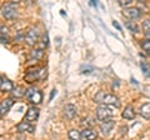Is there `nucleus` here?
I'll return each mask as SVG.
<instances>
[{"label": "nucleus", "instance_id": "17", "mask_svg": "<svg viewBox=\"0 0 150 140\" xmlns=\"http://www.w3.org/2000/svg\"><path fill=\"white\" fill-rule=\"evenodd\" d=\"M43 55H44V51H43V50H41V49H36V50H34V51H31L30 58L38 60V59L43 58Z\"/></svg>", "mask_w": 150, "mask_h": 140}, {"label": "nucleus", "instance_id": "28", "mask_svg": "<svg viewBox=\"0 0 150 140\" xmlns=\"http://www.w3.org/2000/svg\"><path fill=\"white\" fill-rule=\"evenodd\" d=\"M55 91H56V90H53V93H51V95H50V100L53 99V96H54V94H55Z\"/></svg>", "mask_w": 150, "mask_h": 140}, {"label": "nucleus", "instance_id": "22", "mask_svg": "<svg viewBox=\"0 0 150 140\" xmlns=\"http://www.w3.org/2000/svg\"><path fill=\"white\" fill-rule=\"evenodd\" d=\"M142 68L144 70V74L146 76H150V65L148 63H142Z\"/></svg>", "mask_w": 150, "mask_h": 140}, {"label": "nucleus", "instance_id": "12", "mask_svg": "<svg viewBox=\"0 0 150 140\" xmlns=\"http://www.w3.org/2000/svg\"><path fill=\"white\" fill-rule=\"evenodd\" d=\"M80 134H81V138L85 140H95L98 136L96 132H94L93 129H84Z\"/></svg>", "mask_w": 150, "mask_h": 140}, {"label": "nucleus", "instance_id": "20", "mask_svg": "<svg viewBox=\"0 0 150 140\" xmlns=\"http://www.w3.org/2000/svg\"><path fill=\"white\" fill-rule=\"evenodd\" d=\"M126 28H128L130 31H133V33H138L139 31L138 25L135 24V23H131V21H126Z\"/></svg>", "mask_w": 150, "mask_h": 140}, {"label": "nucleus", "instance_id": "16", "mask_svg": "<svg viewBox=\"0 0 150 140\" xmlns=\"http://www.w3.org/2000/svg\"><path fill=\"white\" fill-rule=\"evenodd\" d=\"M123 118H125V119H134L135 118V111L131 106L125 108V110L123 111Z\"/></svg>", "mask_w": 150, "mask_h": 140}, {"label": "nucleus", "instance_id": "19", "mask_svg": "<svg viewBox=\"0 0 150 140\" xmlns=\"http://www.w3.org/2000/svg\"><path fill=\"white\" fill-rule=\"evenodd\" d=\"M11 94L14 98H21L23 95H25V91L21 89V88H15L13 91H11Z\"/></svg>", "mask_w": 150, "mask_h": 140}, {"label": "nucleus", "instance_id": "10", "mask_svg": "<svg viewBox=\"0 0 150 140\" xmlns=\"http://www.w3.org/2000/svg\"><path fill=\"white\" fill-rule=\"evenodd\" d=\"M40 73H43L41 69H36L35 71H28L26 76H25V80L28 83H33V81L38 80V79H40Z\"/></svg>", "mask_w": 150, "mask_h": 140}, {"label": "nucleus", "instance_id": "26", "mask_svg": "<svg viewBox=\"0 0 150 140\" xmlns=\"http://www.w3.org/2000/svg\"><path fill=\"white\" fill-rule=\"evenodd\" d=\"M112 25H114L115 28H116V29H118V30H121V26L118 24V23H116V21H114V23H112Z\"/></svg>", "mask_w": 150, "mask_h": 140}, {"label": "nucleus", "instance_id": "13", "mask_svg": "<svg viewBox=\"0 0 150 140\" xmlns=\"http://www.w3.org/2000/svg\"><path fill=\"white\" fill-rule=\"evenodd\" d=\"M114 128V121L112 120H106V121H103V124L100 125V129L103 134H109L111 132V129Z\"/></svg>", "mask_w": 150, "mask_h": 140}, {"label": "nucleus", "instance_id": "21", "mask_svg": "<svg viewBox=\"0 0 150 140\" xmlns=\"http://www.w3.org/2000/svg\"><path fill=\"white\" fill-rule=\"evenodd\" d=\"M142 46H143V49H144L145 53H146L148 55H150V40L149 39L144 40L143 43H142Z\"/></svg>", "mask_w": 150, "mask_h": 140}, {"label": "nucleus", "instance_id": "7", "mask_svg": "<svg viewBox=\"0 0 150 140\" xmlns=\"http://www.w3.org/2000/svg\"><path fill=\"white\" fill-rule=\"evenodd\" d=\"M39 118V109L38 108H29L28 113L25 114V120L28 123H31V121H36Z\"/></svg>", "mask_w": 150, "mask_h": 140}, {"label": "nucleus", "instance_id": "24", "mask_svg": "<svg viewBox=\"0 0 150 140\" xmlns=\"http://www.w3.org/2000/svg\"><path fill=\"white\" fill-rule=\"evenodd\" d=\"M130 3H131V0H125V1H124V0H121V1H119L120 5H129Z\"/></svg>", "mask_w": 150, "mask_h": 140}, {"label": "nucleus", "instance_id": "6", "mask_svg": "<svg viewBox=\"0 0 150 140\" xmlns=\"http://www.w3.org/2000/svg\"><path fill=\"white\" fill-rule=\"evenodd\" d=\"M13 104H14V101H13V99H4L1 103H0V118L4 115V114H6L8 111H9V109L13 106Z\"/></svg>", "mask_w": 150, "mask_h": 140}, {"label": "nucleus", "instance_id": "2", "mask_svg": "<svg viewBox=\"0 0 150 140\" xmlns=\"http://www.w3.org/2000/svg\"><path fill=\"white\" fill-rule=\"evenodd\" d=\"M114 110H112L111 108H109L108 105H100L98 106L96 109V116L99 120H108L114 116Z\"/></svg>", "mask_w": 150, "mask_h": 140}, {"label": "nucleus", "instance_id": "18", "mask_svg": "<svg viewBox=\"0 0 150 140\" xmlns=\"http://www.w3.org/2000/svg\"><path fill=\"white\" fill-rule=\"evenodd\" d=\"M69 138L71 140H81V134L78 130H70L69 132Z\"/></svg>", "mask_w": 150, "mask_h": 140}, {"label": "nucleus", "instance_id": "1", "mask_svg": "<svg viewBox=\"0 0 150 140\" xmlns=\"http://www.w3.org/2000/svg\"><path fill=\"white\" fill-rule=\"evenodd\" d=\"M25 96L33 104H40L43 100V94L35 88H29L28 90H25Z\"/></svg>", "mask_w": 150, "mask_h": 140}, {"label": "nucleus", "instance_id": "15", "mask_svg": "<svg viewBox=\"0 0 150 140\" xmlns=\"http://www.w3.org/2000/svg\"><path fill=\"white\" fill-rule=\"evenodd\" d=\"M140 114H142L143 118L150 119V103H146V104L142 105V108H140Z\"/></svg>", "mask_w": 150, "mask_h": 140}, {"label": "nucleus", "instance_id": "4", "mask_svg": "<svg viewBox=\"0 0 150 140\" xmlns=\"http://www.w3.org/2000/svg\"><path fill=\"white\" fill-rule=\"evenodd\" d=\"M1 15L5 18V19H9V20H13L15 19L18 16V11L15 10V8H14V4H8L3 8L1 10Z\"/></svg>", "mask_w": 150, "mask_h": 140}, {"label": "nucleus", "instance_id": "3", "mask_svg": "<svg viewBox=\"0 0 150 140\" xmlns=\"http://www.w3.org/2000/svg\"><path fill=\"white\" fill-rule=\"evenodd\" d=\"M39 31H38V29H29L26 31V34L24 35V41L28 44V45H30V46H33V45H35L36 43H38V40H39Z\"/></svg>", "mask_w": 150, "mask_h": 140}, {"label": "nucleus", "instance_id": "27", "mask_svg": "<svg viewBox=\"0 0 150 140\" xmlns=\"http://www.w3.org/2000/svg\"><path fill=\"white\" fill-rule=\"evenodd\" d=\"M145 35H146L148 38H149V40H150V30L149 31H145Z\"/></svg>", "mask_w": 150, "mask_h": 140}, {"label": "nucleus", "instance_id": "5", "mask_svg": "<svg viewBox=\"0 0 150 140\" xmlns=\"http://www.w3.org/2000/svg\"><path fill=\"white\" fill-rule=\"evenodd\" d=\"M103 103H104V105H112V106H116V108L120 106L119 99L112 94H105L104 99H103Z\"/></svg>", "mask_w": 150, "mask_h": 140}, {"label": "nucleus", "instance_id": "8", "mask_svg": "<svg viewBox=\"0 0 150 140\" xmlns=\"http://www.w3.org/2000/svg\"><path fill=\"white\" fill-rule=\"evenodd\" d=\"M123 14H124V16L129 18V19H138V18H140V15H142L140 10H139V9H137V8H129V9H125Z\"/></svg>", "mask_w": 150, "mask_h": 140}, {"label": "nucleus", "instance_id": "14", "mask_svg": "<svg viewBox=\"0 0 150 140\" xmlns=\"http://www.w3.org/2000/svg\"><path fill=\"white\" fill-rule=\"evenodd\" d=\"M0 90L4 91V93H9V91H13L14 90V85L10 80H3L1 84H0Z\"/></svg>", "mask_w": 150, "mask_h": 140}, {"label": "nucleus", "instance_id": "29", "mask_svg": "<svg viewBox=\"0 0 150 140\" xmlns=\"http://www.w3.org/2000/svg\"><path fill=\"white\" fill-rule=\"evenodd\" d=\"M1 81H3V80H1V78H0V84H1Z\"/></svg>", "mask_w": 150, "mask_h": 140}, {"label": "nucleus", "instance_id": "23", "mask_svg": "<svg viewBox=\"0 0 150 140\" xmlns=\"http://www.w3.org/2000/svg\"><path fill=\"white\" fill-rule=\"evenodd\" d=\"M0 41L4 43V44H8L9 43V38H8V36H5V35H3V36H0Z\"/></svg>", "mask_w": 150, "mask_h": 140}, {"label": "nucleus", "instance_id": "25", "mask_svg": "<svg viewBox=\"0 0 150 140\" xmlns=\"http://www.w3.org/2000/svg\"><path fill=\"white\" fill-rule=\"evenodd\" d=\"M46 45H48V34H45L43 39V46H46Z\"/></svg>", "mask_w": 150, "mask_h": 140}, {"label": "nucleus", "instance_id": "9", "mask_svg": "<svg viewBox=\"0 0 150 140\" xmlns=\"http://www.w3.org/2000/svg\"><path fill=\"white\" fill-rule=\"evenodd\" d=\"M16 129H18V132H20V133H23V132L34 133L35 132V127L34 125H31L30 123H28V121H21L20 124H18Z\"/></svg>", "mask_w": 150, "mask_h": 140}, {"label": "nucleus", "instance_id": "11", "mask_svg": "<svg viewBox=\"0 0 150 140\" xmlns=\"http://www.w3.org/2000/svg\"><path fill=\"white\" fill-rule=\"evenodd\" d=\"M64 115L67 116L68 119H73V118H75V115H76V108H75L73 104L65 105V108H64Z\"/></svg>", "mask_w": 150, "mask_h": 140}]
</instances>
